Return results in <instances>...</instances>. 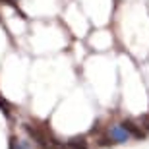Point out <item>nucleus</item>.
<instances>
[{
  "mask_svg": "<svg viewBox=\"0 0 149 149\" xmlns=\"http://www.w3.org/2000/svg\"><path fill=\"white\" fill-rule=\"evenodd\" d=\"M0 109H2V112H4V114L10 118V105H8V101L2 99V97H0Z\"/></svg>",
  "mask_w": 149,
  "mask_h": 149,
  "instance_id": "39448f33",
  "label": "nucleus"
},
{
  "mask_svg": "<svg viewBox=\"0 0 149 149\" xmlns=\"http://www.w3.org/2000/svg\"><path fill=\"white\" fill-rule=\"evenodd\" d=\"M122 126H124V128L128 130V134H130L132 138H136V139H143V138H145V132H143V130H141L139 126H136L134 122L124 120V122H122Z\"/></svg>",
  "mask_w": 149,
  "mask_h": 149,
  "instance_id": "f03ea898",
  "label": "nucleus"
},
{
  "mask_svg": "<svg viewBox=\"0 0 149 149\" xmlns=\"http://www.w3.org/2000/svg\"><path fill=\"white\" fill-rule=\"evenodd\" d=\"M109 138H111V141H114V143H126V141L132 139V136L128 134V130L122 126V124H114V126H111V130H109Z\"/></svg>",
  "mask_w": 149,
  "mask_h": 149,
  "instance_id": "f257e3e1",
  "label": "nucleus"
},
{
  "mask_svg": "<svg viewBox=\"0 0 149 149\" xmlns=\"http://www.w3.org/2000/svg\"><path fill=\"white\" fill-rule=\"evenodd\" d=\"M143 122H145V128L149 130V118H143Z\"/></svg>",
  "mask_w": 149,
  "mask_h": 149,
  "instance_id": "423d86ee",
  "label": "nucleus"
},
{
  "mask_svg": "<svg viewBox=\"0 0 149 149\" xmlns=\"http://www.w3.org/2000/svg\"><path fill=\"white\" fill-rule=\"evenodd\" d=\"M66 145H68V149H89L85 138H72Z\"/></svg>",
  "mask_w": 149,
  "mask_h": 149,
  "instance_id": "20e7f679",
  "label": "nucleus"
},
{
  "mask_svg": "<svg viewBox=\"0 0 149 149\" xmlns=\"http://www.w3.org/2000/svg\"><path fill=\"white\" fill-rule=\"evenodd\" d=\"M10 149H33V145H31V141H29V139L12 138L10 139Z\"/></svg>",
  "mask_w": 149,
  "mask_h": 149,
  "instance_id": "7ed1b4c3",
  "label": "nucleus"
}]
</instances>
